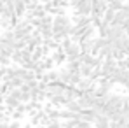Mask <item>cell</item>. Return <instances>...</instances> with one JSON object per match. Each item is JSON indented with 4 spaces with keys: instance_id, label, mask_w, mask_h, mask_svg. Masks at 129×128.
I'll return each instance as SVG.
<instances>
[{
    "instance_id": "1",
    "label": "cell",
    "mask_w": 129,
    "mask_h": 128,
    "mask_svg": "<svg viewBox=\"0 0 129 128\" xmlns=\"http://www.w3.org/2000/svg\"><path fill=\"white\" fill-rule=\"evenodd\" d=\"M31 23L28 21V20H24V21H16V25L12 26V32H14V35H16V39L18 41H21V39H26L28 35H31Z\"/></svg>"
},
{
    "instance_id": "2",
    "label": "cell",
    "mask_w": 129,
    "mask_h": 128,
    "mask_svg": "<svg viewBox=\"0 0 129 128\" xmlns=\"http://www.w3.org/2000/svg\"><path fill=\"white\" fill-rule=\"evenodd\" d=\"M73 11L77 16H91L92 12V0H79L73 5Z\"/></svg>"
},
{
    "instance_id": "3",
    "label": "cell",
    "mask_w": 129,
    "mask_h": 128,
    "mask_svg": "<svg viewBox=\"0 0 129 128\" xmlns=\"http://www.w3.org/2000/svg\"><path fill=\"white\" fill-rule=\"evenodd\" d=\"M122 35H126V30H124V26H122V25H115V23H112V25H110V28H108V35H107L108 41L120 39Z\"/></svg>"
},
{
    "instance_id": "4",
    "label": "cell",
    "mask_w": 129,
    "mask_h": 128,
    "mask_svg": "<svg viewBox=\"0 0 129 128\" xmlns=\"http://www.w3.org/2000/svg\"><path fill=\"white\" fill-rule=\"evenodd\" d=\"M80 116H82V119H84V121L91 123V125H94V123H96V119H98V116H100V112H98V111H94V109H84V111L80 112Z\"/></svg>"
},
{
    "instance_id": "5",
    "label": "cell",
    "mask_w": 129,
    "mask_h": 128,
    "mask_svg": "<svg viewBox=\"0 0 129 128\" xmlns=\"http://www.w3.org/2000/svg\"><path fill=\"white\" fill-rule=\"evenodd\" d=\"M64 109H68V111H72V112H79V114L84 111V109H82V105L79 104V100H66Z\"/></svg>"
},
{
    "instance_id": "6",
    "label": "cell",
    "mask_w": 129,
    "mask_h": 128,
    "mask_svg": "<svg viewBox=\"0 0 129 128\" xmlns=\"http://www.w3.org/2000/svg\"><path fill=\"white\" fill-rule=\"evenodd\" d=\"M129 20V16H127V12L124 11V9H120V11H117L115 12V20H113V23L115 25H122L124 26V23Z\"/></svg>"
},
{
    "instance_id": "7",
    "label": "cell",
    "mask_w": 129,
    "mask_h": 128,
    "mask_svg": "<svg viewBox=\"0 0 129 128\" xmlns=\"http://www.w3.org/2000/svg\"><path fill=\"white\" fill-rule=\"evenodd\" d=\"M11 62H12L11 54L0 49V65H2V67H9V63H11Z\"/></svg>"
},
{
    "instance_id": "8",
    "label": "cell",
    "mask_w": 129,
    "mask_h": 128,
    "mask_svg": "<svg viewBox=\"0 0 129 128\" xmlns=\"http://www.w3.org/2000/svg\"><path fill=\"white\" fill-rule=\"evenodd\" d=\"M124 5H126L124 0H108V7L113 9V11H120Z\"/></svg>"
},
{
    "instance_id": "9",
    "label": "cell",
    "mask_w": 129,
    "mask_h": 128,
    "mask_svg": "<svg viewBox=\"0 0 129 128\" xmlns=\"http://www.w3.org/2000/svg\"><path fill=\"white\" fill-rule=\"evenodd\" d=\"M115 12H117V11H113V9H110V7H108L107 12L103 14V21H107V23H110V25H112V23H113V20H115Z\"/></svg>"
},
{
    "instance_id": "10",
    "label": "cell",
    "mask_w": 129,
    "mask_h": 128,
    "mask_svg": "<svg viewBox=\"0 0 129 128\" xmlns=\"http://www.w3.org/2000/svg\"><path fill=\"white\" fill-rule=\"evenodd\" d=\"M45 128H63V126H61V123H59V121H56V119H51V121H49V125H47Z\"/></svg>"
},
{
    "instance_id": "11",
    "label": "cell",
    "mask_w": 129,
    "mask_h": 128,
    "mask_svg": "<svg viewBox=\"0 0 129 128\" xmlns=\"http://www.w3.org/2000/svg\"><path fill=\"white\" fill-rule=\"evenodd\" d=\"M23 128H33V125H31V123H26V125H24Z\"/></svg>"
},
{
    "instance_id": "12",
    "label": "cell",
    "mask_w": 129,
    "mask_h": 128,
    "mask_svg": "<svg viewBox=\"0 0 129 128\" xmlns=\"http://www.w3.org/2000/svg\"><path fill=\"white\" fill-rule=\"evenodd\" d=\"M39 2H40V0H39Z\"/></svg>"
}]
</instances>
